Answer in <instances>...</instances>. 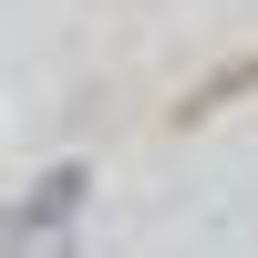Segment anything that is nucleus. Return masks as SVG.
I'll list each match as a JSON object with an SVG mask.
<instances>
[{
  "mask_svg": "<svg viewBox=\"0 0 258 258\" xmlns=\"http://www.w3.org/2000/svg\"><path fill=\"white\" fill-rule=\"evenodd\" d=\"M83 165H52V176H31V197L21 207H0V258H62L73 248V227H83Z\"/></svg>",
  "mask_w": 258,
  "mask_h": 258,
  "instance_id": "nucleus-1",
  "label": "nucleus"
}]
</instances>
